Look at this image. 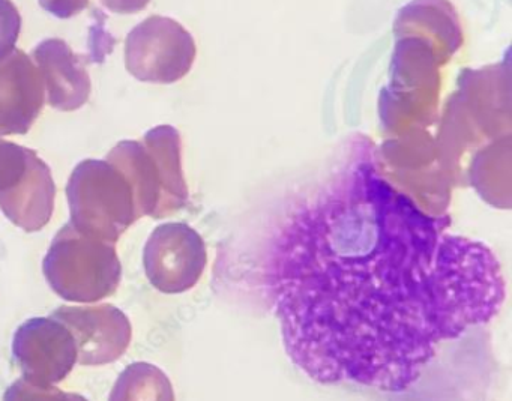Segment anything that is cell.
<instances>
[{"label":"cell","instance_id":"obj_1","mask_svg":"<svg viewBox=\"0 0 512 401\" xmlns=\"http://www.w3.org/2000/svg\"><path fill=\"white\" fill-rule=\"evenodd\" d=\"M448 226L365 169L299 208L263 271L290 361L323 385L403 392L442 344L493 320L502 266Z\"/></svg>","mask_w":512,"mask_h":401},{"label":"cell","instance_id":"obj_3","mask_svg":"<svg viewBox=\"0 0 512 401\" xmlns=\"http://www.w3.org/2000/svg\"><path fill=\"white\" fill-rule=\"evenodd\" d=\"M208 263L205 242L190 227L167 224L152 233L143 253L149 283L163 293L187 292L196 286Z\"/></svg>","mask_w":512,"mask_h":401},{"label":"cell","instance_id":"obj_4","mask_svg":"<svg viewBox=\"0 0 512 401\" xmlns=\"http://www.w3.org/2000/svg\"><path fill=\"white\" fill-rule=\"evenodd\" d=\"M13 353L23 379L37 385H56L79 364L73 335L53 316L23 323L14 335Z\"/></svg>","mask_w":512,"mask_h":401},{"label":"cell","instance_id":"obj_6","mask_svg":"<svg viewBox=\"0 0 512 401\" xmlns=\"http://www.w3.org/2000/svg\"><path fill=\"white\" fill-rule=\"evenodd\" d=\"M109 401H175V391L167 374L157 365L136 362L119 374Z\"/></svg>","mask_w":512,"mask_h":401},{"label":"cell","instance_id":"obj_7","mask_svg":"<svg viewBox=\"0 0 512 401\" xmlns=\"http://www.w3.org/2000/svg\"><path fill=\"white\" fill-rule=\"evenodd\" d=\"M4 401H88L73 392H65L56 385H37L26 379H19L7 389Z\"/></svg>","mask_w":512,"mask_h":401},{"label":"cell","instance_id":"obj_5","mask_svg":"<svg viewBox=\"0 0 512 401\" xmlns=\"http://www.w3.org/2000/svg\"><path fill=\"white\" fill-rule=\"evenodd\" d=\"M73 335L79 364L97 367L124 355L133 337L127 314L110 304L65 305L53 313Z\"/></svg>","mask_w":512,"mask_h":401},{"label":"cell","instance_id":"obj_2","mask_svg":"<svg viewBox=\"0 0 512 401\" xmlns=\"http://www.w3.org/2000/svg\"><path fill=\"white\" fill-rule=\"evenodd\" d=\"M50 287L65 301L95 304L118 290L122 265L112 242L67 229L43 263Z\"/></svg>","mask_w":512,"mask_h":401}]
</instances>
